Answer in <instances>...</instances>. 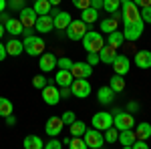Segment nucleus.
<instances>
[{
    "mask_svg": "<svg viewBox=\"0 0 151 149\" xmlns=\"http://www.w3.org/2000/svg\"><path fill=\"white\" fill-rule=\"evenodd\" d=\"M83 48L87 53H99L105 46V36L103 32H95V30H87V35L81 38Z\"/></svg>",
    "mask_w": 151,
    "mask_h": 149,
    "instance_id": "obj_1",
    "label": "nucleus"
},
{
    "mask_svg": "<svg viewBox=\"0 0 151 149\" xmlns=\"http://www.w3.org/2000/svg\"><path fill=\"white\" fill-rule=\"evenodd\" d=\"M63 129H65V123L60 117H48L47 125H45V131H47L48 137H58L63 133Z\"/></svg>",
    "mask_w": 151,
    "mask_h": 149,
    "instance_id": "obj_12",
    "label": "nucleus"
},
{
    "mask_svg": "<svg viewBox=\"0 0 151 149\" xmlns=\"http://www.w3.org/2000/svg\"><path fill=\"white\" fill-rule=\"evenodd\" d=\"M75 81L73 77V73L70 71H65V69H58L57 75H55V83H57V87H70V83Z\"/></svg>",
    "mask_w": 151,
    "mask_h": 149,
    "instance_id": "obj_21",
    "label": "nucleus"
},
{
    "mask_svg": "<svg viewBox=\"0 0 151 149\" xmlns=\"http://www.w3.org/2000/svg\"><path fill=\"white\" fill-rule=\"evenodd\" d=\"M22 45H24V53L30 55V57H40L45 53V48H47L45 38H40V36H36V35L26 36L22 40Z\"/></svg>",
    "mask_w": 151,
    "mask_h": 149,
    "instance_id": "obj_2",
    "label": "nucleus"
},
{
    "mask_svg": "<svg viewBox=\"0 0 151 149\" xmlns=\"http://www.w3.org/2000/svg\"><path fill=\"white\" fill-rule=\"evenodd\" d=\"M24 6H26V4H24V0H6V8H10V10H22Z\"/></svg>",
    "mask_w": 151,
    "mask_h": 149,
    "instance_id": "obj_37",
    "label": "nucleus"
},
{
    "mask_svg": "<svg viewBox=\"0 0 151 149\" xmlns=\"http://www.w3.org/2000/svg\"><path fill=\"white\" fill-rule=\"evenodd\" d=\"M81 20L83 22H87V26H91V24H95L97 20H99V10H95V8H85V10H81Z\"/></svg>",
    "mask_w": 151,
    "mask_h": 149,
    "instance_id": "obj_26",
    "label": "nucleus"
},
{
    "mask_svg": "<svg viewBox=\"0 0 151 149\" xmlns=\"http://www.w3.org/2000/svg\"><path fill=\"white\" fill-rule=\"evenodd\" d=\"M60 147H63V141H58L57 137H50L45 143V149H60Z\"/></svg>",
    "mask_w": 151,
    "mask_h": 149,
    "instance_id": "obj_41",
    "label": "nucleus"
},
{
    "mask_svg": "<svg viewBox=\"0 0 151 149\" xmlns=\"http://www.w3.org/2000/svg\"><path fill=\"white\" fill-rule=\"evenodd\" d=\"M70 73H73L75 79H89V77L93 75V67H91L87 60H85V63H73Z\"/></svg>",
    "mask_w": 151,
    "mask_h": 149,
    "instance_id": "obj_14",
    "label": "nucleus"
},
{
    "mask_svg": "<svg viewBox=\"0 0 151 149\" xmlns=\"http://www.w3.org/2000/svg\"><path fill=\"white\" fill-rule=\"evenodd\" d=\"M4 32H6V28H4V24L0 22V40H2V38H4Z\"/></svg>",
    "mask_w": 151,
    "mask_h": 149,
    "instance_id": "obj_54",
    "label": "nucleus"
},
{
    "mask_svg": "<svg viewBox=\"0 0 151 149\" xmlns=\"http://www.w3.org/2000/svg\"><path fill=\"white\" fill-rule=\"evenodd\" d=\"M70 67H73V60H70L69 57H60V58H57V69L70 71Z\"/></svg>",
    "mask_w": 151,
    "mask_h": 149,
    "instance_id": "obj_38",
    "label": "nucleus"
},
{
    "mask_svg": "<svg viewBox=\"0 0 151 149\" xmlns=\"http://www.w3.org/2000/svg\"><path fill=\"white\" fill-rule=\"evenodd\" d=\"M70 20H73V18H70V14H69L67 10H65V12L58 10L57 14L52 16V22H55V28H57V30H65V28L69 26Z\"/></svg>",
    "mask_w": 151,
    "mask_h": 149,
    "instance_id": "obj_23",
    "label": "nucleus"
},
{
    "mask_svg": "<svg viewBox=\"0 0 151 149\" xmlns=\"http://www.w3.org/2000/svg\"><path fill=\"white\" fill-rule=\"evenodd\" d=\"M91 123H93L95 129H99V131H105V129L113 127V115L109 113V111H99V113H95V115H93Z\"/></svg>",
    "mask_w": 151,
    "mask_h": 149,
    "instance_id": "obj_9",
    "label": "nucleus"
},
{
    "mask_svg": "<svg viewBox=\"0 0 151 149\" xmlns=\"http://www.w3.org/2000/svg\"><path fill=\"white\" fill-rule=\"evenodd\" d=\"M24 147L26 149H42L45 143H42V139L38 135H26L24 137Z\"/></svg>",
    "mask_w": 151,
    "mask_h": 149,
    "instance_id": "obj_29",
    "label": "nucleus"
},
{
    "mask_svg": "<svg viewBox=\"0 0 151 149\" xmlns=\"http://www.w3.org/2000/svg\"><path fill=\"white\" fill-rule=\"evenodd\" d=\"M105 42H107V45H111L113 48H121L123 42H125V36H123L121 30H113V32H109V35H107Z\"/></svg>",
    "mask_w": 151,
    "mask_h": 149,
    "instance_id": "obj_25",
    "label": "nucleus"
},
{
    "mask_svg": "<svg viewBox=\"0 0 151 149\" xmlns=\"http://www.w3.org/2000/svg\"><path fill=\"white\" fill-rule=\"evenodd\" d=\"M38 67L42 73H48V71H55L57 69V57L52 53H42L40 58H38Z\"/></svg>",
    "mask_w": 151,
    "mask_h": 149,
    "instance_id": "obj_17",
    "label": "nucleus"
},
{
    "mask_svg": "<svg viewBox=\"0 0 151 149\" xmlns=\"http://www.w3.org/2000/svg\"><path fill=\"white\" fill-rule=\"evenodd\" d=\"M117 20L115 18H105V20H101V32L103 35H109V32H113V30H117Z\"/></svg>",
    "mask_w": 151,
    "mask_h": 149,
    "instance_id": "obj_33",
    "label": "nucleus"
},
{
    "mask_svg": "<svg viewBox=\"0 0 151 149\" xmlns=\"http://www.w3.org/2000/svg\"><path fill=\"white\" fill-rule=\"evenodd\" d=\"M135 131L133 129H123V131H119V137H117V141L121 143V147L125 149H131V145H133V141H135Z\"/></svg>",
    "mask_w": 151,
    "mask_h": 149,
    "instance_id": "obj_22",
    "label": "nucleus"
},
{
    "mask_svg": "<svg viewBox=\"0 0 151 149\" xmlns=\"http://www.w3.org/2000/svg\"><path fill=\"white\" fill-rule=\"evenodd\" d=\"M14 123H16V117H14V115H8V117H6V125H14Z\"/></svg>",
    "mask_w": 151,
    "mask_h": 149,
    "instance_id": "obj_51",
    "label": "nucleus"
},
{
    "mask_svg": "<svg viewBox=\"0 0 151 149\" xmlns=\"http://www.w3.org/2000/svg\"><path fill=\"white\" fill-rule=\"evenodd\" d=\"M127 111L129 113H137V111H139V103H137V101H129L127 103Z\"/></svg>",
    "mask_w": 151,
    "mask_h": 149,
    "instance_id": "obj_46",
    "label": "nucleus"
},
{
    "mask_svg": "<svg viewBox=\"0 0 151 149\" xmlns=\"http://www.w3.org/2000/svg\"><path fill=\"white\" fill-rule=\"evenodd\" d=\"M87 63H89L91 67L99 65V63H101V58H99V53H89V55H87Z\"/></svg>",
    "mask_w": 151,
    "mask_h": 149,
    "instance_id": "obj_44",
    "label": "nucleus"
},
{
    "mask_svg": "<svg viewBox=\"0 0 151 149\" xmlns=\"http://www.w3.org/2000/svg\"><path fill=\"white\" fill-rule=\"evenodd\" d=\"M32 8L38 16H42V14H48L50 8H52V4L48 2V0H35V4H32Z\"/></svg>",
    "mask_w": 151,
    "mask_h": 149,
    "instance_id": "obj_30",
    "label": "nucleus"
},
{
    "mask_svg": "<svg viewBox=\"0 0 151 149\" xmlns=\"http://www.w3.org/2000/svg\"><path fill=\"white\" fill-rule=\"evenodd\" d=\"M70 145V137H65L63 139V147H69Z\"/></svg>",
    "mask_w": 151,
    "mask_h": 149,
    "instance_id": "obj_55",
    "label": "nucleus"
},
{
    "mask_svg": "<svg viewBox=\"0 0 151 149\" xmlns=\"http://www.w3.org/2000/svg\"><path fill=\"white\" fill-rule=\"evenodd\" d=\"M139 16L145 24H151V6H143L139 10Z\"/></svg>",
    "mask_w": 151,
    "mask_h": 149,
    "instance_id": "obj_40",
    "label": "nucleus"
},
{
    "mask_svg": "<svg viewBox=\"0 0 151 149\" xmlns=\"http://www.w3.org/2000/svg\"><path fill=\"white\" fill-rule=\"evenodd\" d=\"M91 83L89 79H75L70 83V93H73V97H77V99H87L89 95H91Z\"/></svg>",
    "mask_w": 151,
    "mask_h": 149,
    "instance_id": "obj_7",
    "label": "nucleus"
},
{
    "mask_svg": "<svg viewBox=\"0 0 151 149\" xmlns=\"http://www.w3.org/2000/svg\"><path fill=\"white\" fill-rule=\"evenodd\" d=\"M8 18H10V16H8V14H6V10H4V12H0V22H2V24L6 22V20H8Z\"/></svg>",
    "mask_w": 151,
    "mask_h": 149,
    "instance_id": "obj_52",
    "label": "nucleus"
},
{
    "mask_svg": "<svg viewBox=\"0 0 151 149\" xmlns=\"http://www.w3.org/2000/svg\"><path fill=\"white\" fill-rule=\"evenodd\" d=\"M113 71H115L117 75H127L129 71H131V63H129V57L127 55H115V58H113Z\"/></svg>",
    "mask_w": 151,
    "mask_h": 149,
    "instance_id": "obj_13",
    "label": "nucleus"
},
{
    "mask_svg": "<svg viewBox=\"0 0 151 149\" xmlns=\"http://www.w3.org/2000/svg\"><path fill=\"white\" fill-rule=\"evenodd\" d=\"M69 127H70V137H83L85 131H87V125L83 123L81 119H75Z\"/></svg>",
    "mask_w": 151,
    "mask_h": 149,
    "instance_id": "obj_28",
    "label": "nucleus"
},
{
    "mask_svg": "<svg viewBox=\"0 0 151 149\" xmlns=\"http://www.w3.org/2000/svg\"><path fill=\"white\" fill-rule=\"evenodd\" d=\"M83 139H85V143H87V147L89 149H101L105 145V137H103V131H99V129H87L85 131V135H83Z\"/></svg>",
    "mask_w": 151,
    "mask_h": 149,
    "instance_id": "obj_6",
    "label": "nucleus"
},
{
    "mask_svg": "<svg viewBox=\"0 0 151 149\" xmlns=\"http://www.w3.org/2000/svg\"><path fill=\"white\" fill-rule=\"evenodd\" d=\"M48 2H50L52 6H58V4H60V0H48Z\"/></svg>",
    "mask_w": 151,
    "mask_h": 149,
    "instance_id": "obj_57",
    "label": "nucleus"
},
{
    "mask_svg": "<svg viewBox=\"0 0 151 149\" xmlns=\"http://www.w3.org/2000/svg\"><path fill=\"white\" fill-rule=\"evenodd\" d=\"M87 30H89V26H87V22H83L81 18L79 20H70L69 26L65 28L67 38H70V40H81L83 36L87 35Z\"/></svg>",
    "mask_w": 151,
    "mask_h": 149,
    "instance_id": "obj_3",
    "label": "nucleus"
},
{
    "mask_svg": "<svg viewBox=\"0 0 151 149\" xmlns=\"http://www.w3.org/2000/svg\"><path fill=\"white\" fill-rule=\"evenodd\" d=\"M91 8L101 10V8H103V0H91Z\"/></svg>",
    "mask_w": 151,
    "mask_h": 149,
    "instance_id": "obj_49",
    "label": "nucleus"
},
{
    "mask_svg": "<svg viewBox=\"0 0 151 149\" xmlns=\"http://www.w3.org/2000/svg\"><path fill=\"white\" fill-rule=\"evenodd\" d=\"M40 91H42V101H45L47 105H50V107L58 105V101H60V93H58V87H52V83H48L47 87H42Z\"/></svg>",
    "mask_w": 151,
    "mask_h": 149,
    "instance_id": "obj_10",
    "label": "nucleus"
},
{
    "mask_svg": "<svg viewBox=\"0 0 151 149\" xmlns=\"http://www.w3.org/2000/svg\"><path fill=\"white\" fill-rule=\"evenodd\" d=\"M131 149H147V141H145V139H135L133 145H131Z\"/></svg>",
    "mask_w": 151,
    "mask_h": 149,
    "instance_id": "obj_45",
    "label": "nucleus"
},
{
    "mask_svg": "<svg viewBox=\"0 0 151 149\" xmlns=\"http://www.w3.org/2000/svg\"><path fill=\"white\" fill-rule=\"evenodd\" d=\"M36 18H38V14L35 12L32 6H24L22 10H20V14H18V20L24 24V28H32L35 22H36Z\"/></svg>",
    "mask_w": 151,
    "mask_h": 149,
    "instance_id": "obj_15",
    "label": "nucleus"
},
{
    "mask_svg": "<svg viewBox=\"0 0 151 149\" xmlns=\"http://www.w3.org/2000/svg\"><path fill=\"white\" fill-rule=\"evenodd\" d=\"M113 127H117L119 131H123V129H133V127H135L133 113H129V111H119V113H115L113 115Z\"/></svg>",
    "mask_w": 151,
    "mask_h": 149,
    "instance_id": "obj_8",
    "label": "nucleus"
},
{
    "mask_svg": "<svg viewBox=\"0 0 151 149\" xmlns=\"http://www.w3.org/2000/svg\"><path fill=\"white\" fill-rule=\"evenodd\" d=\"M69 147H73V149H87V143H85L83 137H70V145Z\"/></svg>",
    "mask_w": 151,
    "mask_h": 149,
    "instance_id": "obj_39",
    "label": "nucleus"
},
{
    "mask_svg": "<svg viewBox=\"0 0 151 149\" xmlns=\"http://www.w3.org/2000/svg\"><path fill=\"white\" fill-rule=\"evenodd\" d=\"M139 8H143V6H151V0H133Z\"/></svg>",
    "mask_w": 151,
    "mask_h": 149,
    "instance_id": "obj_50",
    "label": "nucleus"
},
{
    "mask_svg": "<svg viewBox=\"0 0 151 149\" xmlns=\"http://www.w3.org/2000/svg\"><path fill=\"white\" fill-rule=\"evenodd\" d=\"M135 67L143 71L151 69V50H137L135 53Z\"/></svg>",
    "mask_w": 151,
    "mask_h": 149,
    "instance_id": "obj_18",
    "label": "nucleus"
},
{
    "mask_svg": "<svg viewBox=\"0 0 151 149\" xmlns=\"http://www.w3.org/2000/svg\"><path fill=\"white\" fill-rule=\"evenodd\" d=\"M58 93H60V99H67V97L73 95L70 93V87H58Z\"/></svg>",
    "mask_w": 151,
    "mask_h": 149,
    "instance_id": "obj_47",
    "label": "nucleus"
},
{
    "mask_svg": "<svg viewBox=\"0 0 151 149\" xmlns=\"http://www.w3.org/2000/svg\"><path fill=\"white\" fill-rule=\"evenodd\" d=\"M6 10V0H0V12Z\"/></svg>",
    "mask_w": 151,
    "mask_h": 149,
    "instance_id": "obj_56",
    "label": "nucleus"
},
{
    "mask_svg": "<svg viewBox=\"0 0 151 149\" xmlns=\"http://www.w3.org/2000/svg\"><path fill=\"white\" fill-rule=\"evenodd\" d=\"M73 6L79 8V10H85V8L91 6V0H73Z\"/></svg>",
    "mask_w": 151,
    "mask_h": 149,
    "instance_id": "obj_43",
    "label": "nucleus"
},
{
    "mask_svg": "<svg viewBox=\"0 0 151 149\" xmlns=\"http://www.w3.org/2000/svg\"><path fill=\"white\" fill-rule=\"evenodd\" d=\"M103 137H105V143H117V137H119V129L117 127H109V129H105V133H103Z\"/></svg>",
    "mask_w": 151,
    "mask_h": 149,
    "instance_id": "obj_34",
    "label": "nucleus"
},
{
    "mask_svg": "<svg viewBox=\"0 0 151 149\" xmlns=\"http://www.w3.org/2000/svg\"><path fill=\"white\" fill-rule=\"evenodd\" d=\"M139 6L133 2V0H129L125 4H121V20L123 24H129V22H135V20H139Z\"/></svg>",
    "mask_w": 151,
    "mask_h": 149,
    "instance_id": "obj_5",
    "label": "nucleus"
},
{
    "mask_svg": "<svg viewBox=\"0 0 151 149\" xmlns=\"http://www.w3.org/2000/svg\"><path fill=\"white\" fill-rule=\"evenodd\" d=\"M12 111H14L12 101L6 97H0V117H8V115H12Z\"/></svg>",
    "mask_w": 151,
    "mask_h": 149,
    "instance_id": "obj_31",
    "label": "nucleus"
},
{
    "mask_svg": "<svg viewBox=\"0 0 151 149\" xmlns=\"http://www.w3.org/2000/svg\"><path fill=\"white\" fill-rule=\"evenodd\" d=\"M60 119H63V123H65V125H70V123L77 119V115H75V111H65V113L60 115Z\"/></svg>",
    "mask_w": 151,
    "mask_h": 149,
    "instance_id": "obj_42",
    "label": "nucleus"
},
{
    "mask_svg": "<svg viewBox=\"0 0 151 149\" xmlns=\"http://www.w3.org/2000/svg\"><path fill=\"white\" fill-rule=\"evenodd\" d=\"M6 57H8V53H6V46H4V42H2V40H0V63H2V60H4Z\"/></svg>",
    "mask_w": 151,
    "mask_h": 149,
    "instance_id": "obj_48",
    "label": "nucleus"
},
{
    "mask_svg": "<svg viewBox=\"0 0 151 149\" xmlns=\"http://www.w3.org/2000/svg\"><path fill=\"white\" fill-rule=\"evenodd\" d=\"M111 14H113L111 18H115V20H121V8H119V10H115V12H111Z\"/></svg>",
    "mask_w": 151,
    "mask_h": 149,
    "instance_id": "obj_53",
    "label": "nucleus"
},
{
    "mask_svg": "<svg viewBox=\"0 0 151 149\" xmlns=\"http://www.w3.org/2000/svg\"><path fill=\"white\" fill-rule=\"evenodd\" d=\"M115 55H117V48H113V46L107 45V42H105V46L99 50V58H101V63H105V65H111L113 58H115Z\"/></svg>",
    "mask_w": 151,
    "mask_h": 149,
    "instance_id": "obj_24",
    "label": "nucleus"
},
{
    "mask_svg": "<svg viewBox=\"0 0 151 149\" xmlns=\"http://www.w3.org/2000/svg\"><path fill=\"white\" fill-rule=\"evenodd\" d=\"M125 2H129V0H121V4H125Z\"/></svg>",
    "mask_w": 151,
    "mask_h": 149,
    "instance_id": "obj_58",
    "label": "nucleus"
},
{
    "mask_svg": "<svg viewBox=\"0 0 151 149\" xmlns=\"http://www.w3.org/2000/svg\"><path fill=\"white\" fill-rule=\"evenodd\" d=\"M143 30H145V22L139 18V20H135V22L125 24V28H123V36H125V40H129V42H135V40H139V38H141Z\"/></svg>",
    "mask_w": 151,
    "mask_h": 149,
    "instance_id": "obj_4",
    "label": "nucleus"
},
{
    "mask_svg": "<svg viewBox=\"0 0 151 149\" xmlns=\"http://www.w3.org/2000/svg\"><path fill=\"white\" fill-rule=\"evenodd\" d=\"M4 28H6V32L10 36H20L24 30V24L18 20V18H8L6 22H4Z\"/></svg>",
    "mask_w": 151,
    "mask_h": 149,
    "instance_id": "obj_20",
    "label": "nucleus"
},
{
    "mask_svg": "<svg viewBox=\"0 0 151 149\" xmlns=\"http://www.w3.org/2000/svg\"><path fill=\"white\" fill-rule=\"evenodd\" d=\"M4 46H6V53H8V57H18V55H22V53H24L22 40H20V38H16V36L8 38V40L4 42Z\"/></svg>",
    "mask_w": 151,
    "mask_h": 149,
    "instance_id": "obj_16",
    "label": "nucleus"
},
{
    "mask_svg": "<svg viewBox=\"0 0 151 149\" xmlns=\"http://www.w3.org/2000/svg\"><path fill=\"white\" fill-rule=\"evenodd\" d=\"M135 137L137 139H147L151 137V123H147V121H143V123H137V127H135Z\"/></svg>",
    "mask_w": 151,
    "mask_h": 149,
    "instance_id": "obj_27",
    "label": "nucleus"
},
{
    "mask_svg": "<svg viewBox=\"0 0 151 149\" xmlns=\"http://www.w3.org/2000/svg\"><path fill=\"white\" fill-rule=\"evenodd\" d=\"M35 30H36V32H40V35H48V32H52V30H55L52 16H50V14H42V16H38L36 22H35Z\"/></svg>",
    "mask_w": 151,
    "mask_h": 149,
    "instance_id": "obj_11",
    "label": "nucleus"
},
{
    "mask_svg": "<svg viewBox=\"0 0 151 149\" xmlns=\"http://www.w3.org/2000/svg\"><path fill=\"white\" fill-rule=\"evenodd\" d=\"M47 85H48V79L45 77V75L32 77V87H35V89H42V87H47Z\"/></svg>",
    "mask_w": 151,
    "mask_h": 149,
    "instance_id": "obj_36",
    "label": "nucleus"
},
{
    "mask_svg": "<svg viewBox=\"0 0 151 149\" xmlns=\"http://www.w3.org/2000/svg\"><path fill=\"white\" fill-rule=\"evenodd\" d=\"M97 99H99L101 105L109 107V105H113V101H115V91H113L111 87H101V89L97 91Z\"/></svg>",
    "mask_w": 151,
    "mask_h": 149,
    "instance_id": "obj_19",
    "label": "nucleus"
},
{
    "mask_svg": "<svg viewBox=\"0 0 151 149\" xmlns=\"http://www.w3.org/2000/svg\"><path fill=\"white\" fill-rule=\"evenodd\" d=\"M109 87H111V89H113V91L115 93H121L123 91V89H125V79H123V75H113V77H111V83H109Z\"/></svg>",
    "mask_w": 151,
    "mask_h": 149,
    "instance_id": "obj_32",
    "label": "nucleus"
},
{
    "mask_svg": "<svg viewBox=\"0 0 151 149\" xmlns=\"http://www.w3.org/2000/svg\"><path fill=\"white\" fill-rule=\"evenodd\" d=\"M103 8L107 12H115L121 8V0H103Z\"/></svg>",
    "mask_w": 151,
    "mask_h": 149,
    "instance_id": "obj_35",
    "label": "nucleus"
}]
</instances>
